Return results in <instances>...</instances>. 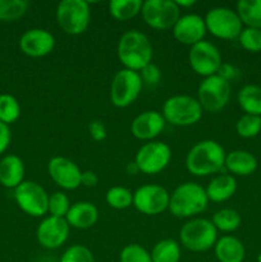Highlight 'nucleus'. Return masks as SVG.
I'll list each match as a JSON object with an SVG mask.
<instances>
[{"label": "nucleus", "instance_id": "1", "mask_svg": "<svg viewBox=\"0 0 261 262\" xmlns=\"http://www.w3.org/2000/svg\"><path fill=\"white\" fill-rule=\"evenodd\" d=\"M224 147L214 140H204L192 146L186 156V168L192 176L217 174L225 166Z\"/></svg>", "mask_w": 261, "mask_h": 262}, {"label": "nucleus", "instance_id": "2", "mask_svg": "<svg viewBox=\"0 0 261 262\" xmlns=\"http://www.w3.org/2000/svg\"><path fill=\"white\" fill-rule=\"evenodd\" d=\"M117 54L125 69L140 72L153 61L154 49L151 41L140 31H127L119 38Z\"/></svg>", "mask_w": 261, "mask_h": 262}, {"label": "nucleus", "instance_id": "3", "mask_svg": "<svg viewBox=\"0 0 261 262\" xmlns=\"http://www.w3.org/2000/svg\"><path fill=\"white\" fill-rule=\"evenodd\" d=\"M209 199L202 186L194 182H186L177 187L170 194L168 210L176 217H192L206 210Z\"/></svg>", "mask_w": 261, "mask_h": 262}, {"label": "nucleus", "instance_id": "4", "mask_svg": "<svg viewBox=\"0 0 261 262\" xmlns=\"http://www.w3.org/2000/svg\"><path fill=\"white\" fill-rule=\"evenodd\" d=\"M56 23L61 31L77 36L86 32L91 22V9L84 0H63L55 12Z\"/></svg>", "mask_w": 261, "mask_h": 262}, {"label": "nucleus", "instance_id": "5", "mask_svg": "<svg viewBox=\"0 0 261 262\" xmlns=\"http://www.w3.org/2000/svg\"><path fill=\"white\" fill-rule=\"evenodd\" d=\"M164 119L176 127H188L201 120L204 110L197 99L187 95H176L165 100L163 105Z\"/></svg>", "mask_w": 261, "mask_h": 262}, {"label": "nucleus", "instance_id": "6", "mask_svg": "<svg viewBox=\"0 0 261 262\" xmlns=\"http://www.w3.org/2000/svg\"><path fill=\"white\" fill-rule=\"evenodd\" d=\"M217 230L211 220L196 217L182 225L179 241L182 246L192 252H205L216 243Z\"/></svg>", "mask_w": 261, "mask_h": 262}, {"label": "nucleus", "instance_id": "7", "mask_svg": "<svg viewBox=\"0 0 261 262\" xmlns=\"http://www.w3.org/2000/svg\"><path fill=\"white\" fill-rule=\"evenodd\" d=\"M230 83L219 74L204 78L197 89V101L202 110L209 113H217L227 106L229 102Z\"/></svg>", "mask_w": 261, "mask_h": 262}, {"label": "nucleus", "instance_id": "8", "mask_svg": "<svg viewBox=\"0 0 261 262\" xmlns=\"http://www.w3.org/2000/svg\"><path fill=\"white\" fill-rule=\"evenodd\" d=\"M142 86V79L138 72L125 68L120 69L115 73L110 83V100L113 105L119 109L132 105L140 96Z\"/></svg>", "mask_w": 261, "mask_h": 262}, {"label": "nucleus", "instance_id": "9", "mask_svg": "<svg viewBox=\"0 0 261 262\" xmlns=\"http://www.w3.org/2000/svg\"><path fill=\"white\" fill-rule=\"evenodd\" d=\"M206 30L212 36L223 40H234L242 32V22L237 12L227 7H216L210 9L205 15Z\"/></svg>", "mask_w": 261, "mask_h": 262}, {"label": "nucleus", "instance_id": "10", "mask_svg": "<svg viewBox=\"0 0 261 262\" xmlns=\"http://www.w3.org/2000/svg\"><path fill=\"white\" fill-rule=\"evenodd\" d=\"M171 148L161 141H150L141 146L135 158L138 170L147 176L161 173L170 164Z\"/></svg>", "mask_w": 261, "mask_h": 262}, {"label": "nucleus", "instance_id": "11", "mask_svg": "<svg viewBox=\"0 0 261 262\" xmlns=\"http://www.w3.org/2000/svg\"><path fill=\"white\" fill-rule=\"evenodd\" d=\"M141 14L148 27L165 31L173 28L181 18V9L171 0H147L143 2Z\"/></svg>", "mask_w": 261, "mask_h": 262}, {"label": "nucleus", "instance_id": "12", "mask_svg": "<svg viewBox=\"0 0 261 262\" xmlns=\"http://www.w3.org/2000/svg\"><path fill=\"white\" fill-rule=\"evenodd\" d=\"M188 61L192 71L204 78L219 73L223 66V58L219 49L212 42L205 40L191 46Z\"/></svg>", "mask_w": 261, "mask_h": 262}, {"label": "nucleus", "instance_id": "13", "mask_svg": "<svg viewBox=\"0 0 261 262\" xmlns=\"http://www.w3.org/2000/svg\"><path fill=\"white\" fill-rule=\"evenodd\" d=\"M14 199L19 209L30 216H44L49 210V194L33 181H23L14 189Z\"/></svg>", "mask_w": 261, "mask_h": 262}, {"label": "nucleus", "instance_id": "14", "mask_svg": "<svg viewBox=\"0 0 261 262\" xmlns=\"http://www.w3.org/2000/svg\"><path fill=\"white\" fill-rule=\"evenodd\" d=\"M170 194L159 184H143L133 193V206L143 215L161 214L169 207Z\"/></svg>", "mask_w": 261, "mask_h": 262}, {"label": "nucleus", "instance_id": "15", "mask_svg": "<svg viewBox=\"0 0 261 262\" xmlns=\"http://www.w3.org/2000/svg\"><path fill=\"white\" fill-rule=\"evenodd\" d=\"M48 171L54 183L67 191H73L81 186L82 170L74 161L64 156H55L48 164Z\"/></svg>", "mask_w": 261, "mask_h": 262}, {"label": "nucleus", "instance_id": "16", "mask_svg": "<svg viewBox=\"0 0 261 262\" xmlns=\"http://www.w3.org/2000/svg\"><path fill=\"white\" fill-rule=\"evenodd\" d=\"M69 224L66 217L48 216L40 223L36 232L38 243L46 250H56L67 242L69 235Z\"/></svg>", "mask_w": 261, "mask_h": 262}, {"label": "nucleus", "instance_id": "17", "mask_svg": "<svg viewBox=\"0 0 261 262\" xmlns=\"http://www.w3.org/2000/svg\"><path fill=\"white\" fill-rule=\"evenodd\" d=\"M19 48L25 55L44 58L55 48V37L44 28H31L20 36Z\"/></svg>", "mask_w": 261, "mask_h": 262}, {"label": "nucleus", "instance_id": "18", "mask_svg": "<svg viewBox=\"0 0 261 262\" xmlns=\"http://www.w3.org/2000/svg\"><path fill=\"white\" fill-rule=\"evenodd\" d=\"M206 25L205 19L199 14L181 15L173 27V35L178 42L183 45L193 46L204 41L206 35Z\"/></svg>", "mask_w": 261, "mask_h": 262}, {"label": "nucleus", "instance_id": "19", "mask_svg": "<svg viewBox=\"0 0 261 262\" xmlns=\"http://www.w3.org/2000/svg\"><path fill=\"white\" fill-rule=\"evenodd\" d=\"M165 119L163 114L156 110H147L133 119L130 123V132L133 137L140 141H153L165 128Z\"/></svg>", "mask_w": 261, "mask_h": 262}, {"label": "nucleus", "instance_id": "20", "mask_svg": "<svg viewBox=\"0 0 261 262\" xmlns=\"http://www.w3.org/2000/svg\"><path fill=\"white\" fill-rule=\"evenodd\" d=\"M66 220L69 227L76 229H90L94 227L99 220V210L94 204L89 201H79L71 205Z\"/></svg>", "mask_w": 261, "mask_h": 262}, {"label": "nucleus", "instance_id": "21", "mask_svg": "<svg viewBox=\"0 0 261 262\" xmlns=\"http://www.w3.org/2000/svg\"><path fill=\"white\" fill-rule=\"evenodd\" d=\"M25 178V164L15 155H7L0 161V183L7 188H17Z\"/></svg>", "mask_w": 261, "mask_h": 262}, {"label": "nucleus", "instance_id": "22", "mask_svg": "<svg viewBox=\"0 0 261 262\" xmlns=\"http://www.w3.org/2000/svg\"><path fill=\"white\" fill-rule=\"evenodd\" d=\"M209 201L224 202L234 196L237 191V181L230 174H219L214 177L205 188Z\"/></svg>", "mask_w": 261, "mask_h": 262}, {"label": "nucleus", "instance_id": "23", "mask_svg": "<svg viewBox=\"0 0 261 262\" xmlns=\"http://www.w3.org/2000/svg\"><path fill=\"white\" fill-rule=\"evenodd\" d=\"M225 168L234 176L246 177L255 173L257 169V160L248 151L234 150L225 156Z\"/></svg>", "mask_w": 261, "mask_h": 262}, {"label": "nucleus", "instance_id": "24", "mask_svg": "<svg viewBox=\"0 0 261 262\" xmlns=\"http://www.w3.org/2000/svg\"><path fill=\"white\" fill-rule=\"evenodd\" d=\"M215 256L219 262H243L246 250L243 243L238 238L225 235L216 241L214 246Z\"/></svg>", "mask_w": 261, "mask_h": 262}, {"label": "nucleus", "instance_id": "25", "mask_svg": "<svg viewBox=\"0 0 261 262\" xmlns=\"http://www.w3.org/2000/svg\"><path fill=\"white\" fill-rule=\"evenodd\" d=\"M238 104L246 114L261 117V87L256 84L243 86L238 92Z\"/></svg>", "mask_w": 261, "mask_h": 262}, {"label": "nucleus", "instance_id": "26", "mask_svg": "<svg viewBox=\"0 0 261 262\" xmlns=\"http://www.w3.org/2000/svg\"><path fill=\"white\" fill-rule=\"evenodd\" d=\"M237 14L242 25L261 30V0H240Z\"/></svg>", "mask_w": 261, "mask_h": 262}, {"label": "nucleus", "instance_id": "27", "mask_svg": "<svg viewBox=\"0 0 261 262\" xmlns=\"http://www.w3.org/2000/svg\"><path fill=\"white\" fill-rule=\"evenodd\" d=\"M143 2L141 0H112L109 3V13L114 19L125 22L140 14Z\"/></svg>", "mask_w": 261, "mask_h": 262}, {"label": "nucleus", "instance_id": "28", "mask_svg": "<svg viewBox=\"0 0 261 262\" xmlns=\"http://www.w3.org/2000/svg\"><path fill=\"white\" fill-rule=\"evenodd\" d=\"M150 255L153 262H179L181 246L174 239H163L154 246Z\"/></svg>", "mask_w": 261, "mask_h": 262}, {"label": "nucleus", "instance_id": "29", "mask_svg": "<svg viewBox=\"0 0 261 262\" xmlns=\"http://www.w3.org/2000/svg\"><path fill=\"white\" fill-rule=\"evenodd\" d=\"M212 224L216 230L224 233L234 232L241 225V215L233 209H222L212 215Z\"/></svg>", "mask_w": 261, "mask_h": 262}, {"label": "nucleus", "instance_id": "30", "mask_svg": "<svg viewBox=\"0 0 261 262\" xmlns=\"http://www.w3.org/2000/svg\"><path fill=\"white\" fill-rule=\"evenodd\" d=\"M28 2L26 0H0V20L13 22L27 13Z\"/></svg>", "mask_w": 261, "mask_h": 262}, {"label": "nucleus", "instance_id": "31", "mask_svg": "<svg viewBox=\"0 0 261 262\" xmlns=\"http://www.w3.org/2000/svg\"><path fill=\"white\" fill-rule=\"evenodd\" d=\"M105 201L112 209L124 210L133 205V193L125 187L115 186L107 189L105 194Z\"/></svg>", "mask_w": 261, "mask_h": 262}, {"label": "nucleus", "instance_id": "32", "mask_svg": "<svg viewBox=\"0 0 261 262\" xmlns=\"http://www.w3.org/2000/svg\"><path fill=\"white\" fill-rule=\"evenodd\" d=\"M20 115V106L18 100L13 95H0V122L12 124L18 120Z\"/></svg>", "mask_w": 261, "mask_h": 262}, {"label": "nucleus", "instance_id": "33", "mask_svg": "<svg viewBox=\"0 0 261 262\" xmlns=\"http://www.w3.org/2000/svg\"><path fill=\"white\" fill-rule=\"evenodd\" d=\"M238 136L243 138H253L261 132V117L245 114L235 124Z\"/></svg>", "mask_w": 261, "mask_h": 262}, {"label": "nucleus", "instance_id": "34", "mask_svg": "<svg viewBox=\"0 0 261 262\" xmlns=\"http://www.w3.org/2000/svg\"><path fill=\"white\" fill-rule=\"evenodd\" d=\"M69 209H71V201L64 192H54L49 196L48 212H50V216L66 217Z\"/></svg>", "mask_w": 261, "mask_h": 262}, {"label": "nucleus", "instance_id": "35", "mask_svg": "<svg viewBox=\"0 0 261 262\" xmlns=\"http://www.w3.org/2000/svg\"><path fill=\"white\" fill-rule=\"evenodd\" d=\"M120 262H153V260L146 248L137 243H130L120 252Z\"/></svg>", "mask_w": 261, "mask_h": 262}, {"label": "nucleus", "instance_id": "36", "mask_svg": "<svg viewBox=\"0 0 261 262\" xmlns=\"http://www.w3.org/2000/svg\"><path fill=\"white\" fill-rule=\"evenodd\" d=\"M240 43L243 49L251 53L261 51V30L260 28L246 27L240 35Z\"/></svg>", "mask_w": 261, "mask_h": 262}, {"label": "nucleus", "instance_id": "37", "mask_svg": "<svg viewBox=\"0 0 261 262\" xmlns=\"http://www.w3.org/2000/svg\"><path fill=\"white\" fill-rule=\"evenodd\" d=\"M60 262H95V257L86 246L73 245L61 255Z\"/></svg>", "mask_w": 261, "mask_h": 262}, {"label": "nucleus", "instance_id": "38", "mask_svg": "<svg viewBox=\"0 0 261 262\" xmlns=\"http://www.w3.org/2000/svg\"><path fill=\"white\" fill-rule=\"evenodd\" d=\"M140 76L142 79V83L148 84V86H156L161 79V71L158 66L150 63L145 68L141 69Z\"/></svg>", "mask_w": 261, "mask_h": 262}, {"label": "nucleus", "instance_id": "39", "mask_svg": "<svg viewBox=\"0 0 261 262\" xmlns=\"http://www.w3.org/2000/svg\"><path fill=\"white\" fill-rule=\"evenodd\" d=\"M89 132L90 136L92 137V140L97 141V142H101L106 138V128H105L104 123L99 119H95L90 123L89 125Z\"/></svg>", "mask_w": 261, "mask_h": 262}, {"label": "nucleus", "instance_id": "40", "mask_svg": "<svg viewBox=\"0 0 261 262\" xmlns=\"http://www.w3.org/2000/svg\"><path fill=\"white\" fill-rule=\"evenodd\" d=\"M10 138H12V133H10L9 125L0 122V155L9 147Z\"/></svg>", "mask_w": 261, "mask_h": 262}, {"label": "nucleus", "instance_id": "41", "mask_svg": "<svg viewBox=\"0 0 261 262\" xmlns=\"http://www.w3.org/2000/svg\"><path fill=\"white\" fill-rule=\"evenodd\" d=\"M97 182H99V178H97V176L94 173V171H90V170L82 171L81 186L92 188V187H96Z\"/></svg>", "mask_w": 261, "mask_h": 262}, {"label": "nucleus", "instance_id": "42", "mask_svg": "<svg viewBox=\"0 0 261 262\" xmlns=\"http://www.w3.org/2000/svg\"><path fill=\"white\" fill-rule=\"evenodd\" d=\"M176 4L178 5L179 9H181V8H188V7H192V5L196 4V2H193V0H188V2H186V0H177Z\"/></svg>", "mask_w": 261, "mask_h": 262}, {"label": "nucleus", "instance_id": "43", "mask_svg": "<svg viewBox=\"0 0 261 262\" xmlns=\"http://www.w3.org/2000/svg\"><path fill=\"white\" fill-rule=\"evenodd\" d=\"M127 170H128V173H130V174H136V173H138V168H137V165H136L135 163H130V164H128V166H127Z\"/></svg>", "mask_w": 261, "mask_h": 262}, {"label": "nucleus", "instance_id": "44", "mask_svg": "<svg viewBox=\"0 0 261 262\" xmlns=\"http://www.w3.org/2000/svg\"><path fill=\"white\" fill-rule=\"evenodd\" d=\"M258 262H261V255L258 256Z\"/></svg>", "mask_w": 261, "mask_h": 262}]
</instances>
